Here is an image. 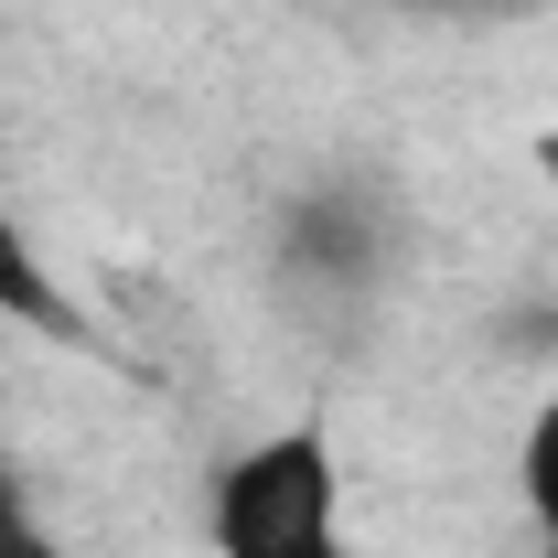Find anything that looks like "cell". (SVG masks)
Instances as JSON below:
<instances>
[{
    "mask_svg": "<svg viewBox=\"0 0 558 558\" xmlns=\"http://www.w3.org/2000/svg\"><path fill=\"white\" fill-rule=\"evenodd\" d=\"M0 323L75 344V301H65V279H54V258L33 247V226L11 215V194H0Z\"/></svg>",
    "mask_w": 558,
    "mask_h": 558,
    "instance_id": "cell-2",
    "label": "cell"
},
{
    "mask_svg": "<svg viewBox=\"0 0 558 558\" xmlns=\"http://www.w3.org/2000/svg\"><path fill=\"white\" fill-rule=\"evenodd\" d=\"M515 494H526L537 537L558 548V387L537 398V418H526V440H515Z\"/></svg>",
    "mask_w": 558,
    "mask_h": 558,
    "instance_id": "cell-3",
    "label": "cell"
},
{
    "mask_svg": "<svg viewBox=\"0 0 558 558\" xmlns=\"http://www.w3.org/2000/svg\"><path fill=\"white\" fill-rule=\"evenodd\" d=\"M0 558H65V537H54V515L33 505V484L0 462Z\"/></svg>",
    "mask_w": 558,
    "mask_h": 558,
    "instance_id": "cell-4",
    "label": "cell"
},
{
    "mask_svg": "<svg viewBox=\"0 0 558 558\" xmlns=\"http://www.w3.org/2000/svg\"><path fill=\"white\" fill-rule=\"evenodd\" d=\"M205 548L215 558H354L344 537V462L323 429H269L205 484Z\"/></svg>",
    "mask_w": 558,
    "mask_h": 558,
    "instance_id": "cell-1",
    "label": "cell"
}]
</instances>
